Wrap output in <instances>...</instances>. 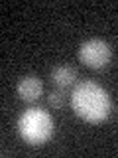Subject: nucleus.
<instances>
[{
	"mask_svg": "<svg viewBox=\"0 0 118 158\" xmlns=\"http://www.w3.org/2000/svg\"><path fill=\"white\" fill-rule=\"evenodd\" d=\"M41 91H43L41 81L33 75H28V77L20 79V83H18V95H20L22 101H28V103L37 101L39 95H41Z\"/></svg>",
	"mask_w": 118,
	"mask_h": 158,
	"instance_id": "4",
	"label": "nucleus"
},
{
	"mask_svg": "<svg viewBox=\"0 0 118 158\" xmlns=\"http://www.w3.org/2000/svg\"><path fill=\"white\" fill-rule=\"evenodd\" d=\"M71 107L85 121L102 123L110 115L112 103L104 87H100L95 81H83L77 83L71 91Z\"/></svg>",
	"mask_w": 118,
	"mask_h": 158,
	"instance_id": "1",
	"label": "nucleus"
},
{
	"mask_svg": "<svg viewBox=\"0 0 118 158\" xmlns=\"http://www.w3.org/2000/svg\"><path fill=\"white\" fill-rule=\"evenodd\" d=\"M18 132L28 144H43L53 135V118L41 107H32L20 115Z\"/></svg>",
	"mask_w": 118,
	"mask_h": 158,
	"instance_id": "2",
	"label": "nucleus"
},
{
	"mask_svg": "<svg viewBox=\"0 0 118 158\" xmlns=\"http://www.w3.org/2000/svg\"><path fill=\"white\" fill-rule=\"evenodd\" d=\"M110 56H112V49L110 46L100 38H92V40H87L85 44L79 49V57L81 61L85 63L87 67L91 69H102L108 65L110 61Z\"/></svg>",
	"mask_w": 118,
	"mask_h": 158,
	"instance_id": "3",
	"label": "nucleus"
},
{
	"mask_svg": "<svg viewBox=\"0 0 118 158\" xmlns=\"http://www.w3.org/2000/svg\"><path fill=\"white\" fill-rule=\"evenodd\" d=\"M75 79H77V71L69 65H59L51 71V81L61 89L71 87L73 83H75Z\"/></svg>",
	"mask_w": 118,
	"mask_h": 158,
	"instance_id": "5",
	"label": "nucleus"
},
{
	"mask_svg": "<svg viewBox=\"0 0 118 158\" xmlns=\"http://www.w3.org/2000/svg\"><path fill=\"white\" fill-rule=\"evenodd\" d=\"M65 99H67V95H65V93L61 91V89H57V91H51V93H49L47 101H49V105H51V107L59 109V107H63V103H65Z\"/></svg>",
	"mask_w": 118,
	"mask_h": 158,
	"instance_id": "6",
	"label": "nucleus"
}]
</instances>
